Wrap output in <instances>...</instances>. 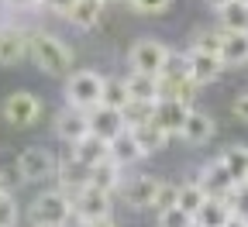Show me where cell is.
Listing matches in <instances>:
<instances>
[{
	"label": "cell",
	"instance_id": "obj_1",
	"mask_svg": "<svg viewBox=\"0 0 248 227\" xmlns=\"http://www.w3.org/2000/svg\"><path fill=\"white\" fill-rule=\"evenodd\" d=\"M31 59L45 76H69L73 69V48L52 31H35L31 35Z\"/></svg>",
	"mask_w": 248,
	"mask_h": 227
},
{
	"label": "cell",
	"instance_id": "obj_2",
	"mask_svg": "<svg viewBox=\"0 0 248 227\" xmlns=\"http://www.w3.org/2000/svg\"><path fill=\"white\" fill-rule=\"evenodd\" d=\"M197 83L190 76V69H186V55H172L166 62V69L159 73V96H166V100H186L193 104L197 100Z\"/></svg>",
	"mask_w": 248,
	"mask_h": 227
},
{
	"label": "cell",
	"instance_id": "obj_3",
	"mask_svg": "<svg viewBox=\"0 0 248 227\" xmlns=\"http://www.w3.org/2000/svg\"><path fill=\"white\" fill-rule=\"evenodd\" d=\"M104 86H107V76L93 73V69H79L66 83V104L79 107V110H93L97 104H104Z\"/></svg>",
	"mask_w": 248,
	"mask_h": 227
},
{
	"label": "cell",
	"instance_id": "obj_4",
	"mask_svg": "<svg viewBox=\"0 0 248 227\" xmlns=\"http://www.w3.org/2000/svg\"><path fill=\"white\" fill-rule=\"evenodd\" d=\"M172 59V48L159 38H138L128 52V62L135 73H148V76H159L166 69V62Z\"/></svg>",
	"mask_w": 248,
	"mask_h": 227
},
{
	"label": "cell",
	"instance_id": "obj_5",
	"mask_svg": "<svg viewBox=\"0 0 248 227\" xmlns=\"http://www.w3.org/2000/svg\"><path fill=\"white\" fill-rule=\"evenodd\" d=\"M31 220L35 224H52V227H66L73 220V200L62 189H48L31 203Z\"/></svg>",
	"mask_w": 248,
	"mask_h": 227
},
{
	"label": "cell",
	"instance_id": "obj_6",
	"mask_svg": "<svg viewBox=\"0 0 248 227\" xmlns=\"http://www.w3.org/2000/svg\"><path fill=\"white\" fill-rule=\"evenodd\" d=\"M73 217L86 220V224H97L104 217H110V193L97 189L93 182H86L76 197H73Z\"/></svg>",
	"mask_w": 248,
	"mask_h": 227
},
{
	"label": "cell",
	"instance_id": "obj_7",
	"mask_svg": "<svg viewBox=\"0 0 248 227\" xmlns=\"http://www.w3.org/2000/svg\"><path fill=\"white\" fill-rule=\"evenodd\" d=\"M55 155L45 151V148H24L17 155V176L21 182H42V179H52L55 176Z\"/></svg>",
	"mask_w": 248,
	"mask_h": 227
},
{
	"label": "cell",
	"instance_id": "obj_8",
	"mask_svg": "<svg viewBox=\"0 0 248 227\" xmlns=\"http://www.w3.org/2000/svg\"><path fill=\"white\" fill-rule=\"evenodd\" d=\"M38 117H42V104H38L35 93L17 90V93H11L7 100H4V121L11 127H31Z\"/></svg>",
	"mask_w": 248,
	"mask_h": 227
},
{
	"label": "cell",
	"instance_id": "obj_9",
	"mask_svg": "<svg viewBox=\"0 0 248 227\" xmlns=\"http://www.w3.org/2000/svg\"><path fill=\"white\" fill-rule=\"evenodd\" d=\"M186 69H190L197 86H210V83L221 79L224 62H221V55H214V52H207L200 45H190V52H186Z\"/></svg>",
	"mask_w": 248,
	"mask_h": 227
},
{
	"label": "cell",
	"instance_id": "obj_10",
	"mask_svg": "<svg viewBox=\"0 0 248 227\" xmlns=\"http://www.w3.org/2000/svg\"><path fill=\"white\" fill-rule=\"evenodd\" d=\"M159 186H162L159 176H135V179H128L121 186V197H124V203H128L131 210H152Z\"/></svg>",
	"mask_w": 248,
	"mask_h": 227
},
{
	"label": "cell",
	"instance_id": "obj_11",
	"mask_svg": "<svg viewBox=\"0 0 248 227\" xmlns=\"http://www.w3.org/2000/svg\"><path fill=\"white\" fill-rule=\"evenodd\" d=\"M197 179L203 182L207 197H231V189L238 186V182H234V176L228 172V166L221 162V155H217V158H210L207 166L200 169V176H197Z\"/></svg>",
	"mask_w": 248,
	"mask_h": 227
},
{
	"label": "cell",
	"instance_id": "obj_12",
	"mask_svg": "<svg viewBox=\"0 0 248 227\" xmlns=\"http://www.w3.org/2000/svg\"><path fill=\"white\" fill-rule=\"evenodd\" d=\"M190 107H193V104H186V100H166V96H159V100H155V107H152V121H155V124H162L169 135L179 138V131H183V124H186V114H190Z\"/></svg>",
	"mask_w": 248,
	"mask_h": 227
},
{
	"label": "cell",
	"instance_id": "obj_13",
	"mask_svg": "<svg viewBox=\"0 0 248 227\" xmlns=\"http://www.w3.org/2000/svg\"><path fill=\"white\" fill-rule=\"evenodd\" d=\"M214 131H217V121H214V114L190 107V114H186V124H183L179 138H183L186 145H193V148H197V145H207V141L214 138Z\"/></svg>",
	"mask_w": 248,
	"mask_h": 227
},
{
	"label": "cell",
	"instance_id": "obj_14",
	"mask_svg": "<svg viewBox=\"0 0 248 227\" xmlns=\"http://www.w3.org/2000/svg\"><path fill=\"white\" fill-rule=\"evenodd\" d=\"M86 114H90V131L100 135L104 141H110L117 131H124V127H128V121H124V110L107 107V104H97V107L86 110Z\"/></svg>",
	"mask_w": 248,
	"mask_h": 227
},
{
	"label": "cell",
	"instance_id": "obj_15",
	"mask_svg": "<svg viewBox=\"0 0 248 227\" xmlns=\"http://www.w3.org/2000/svg\"><path fill=\"white\" fill-rule=\"evenodd\" d=\"M55 135H59L62 141L76 145L83 135H90V114L66 104V110H59V117H55Z\"/></svg>",
	"mask_w": 248,
	"mask_h": 227
},
{
	"label": "cell",
	"instance_id": "obj_16",
	"mask_svg": "<svg viewBox=\"0 0 248 227\" xmlns=\"http://www.w3.org/2000/svg\"><path fill=\"white\" fill-rule=\"evenodd\" d=\"M31 52V35L21 28H0V66H17Z\"/></svg>",
	"mask_w": 248,
	"mask_h": 227
},
{
	"label": "cell",
	"instance_id": "obj_17",
	"mask_svg": "<svg viewBox=\"0 0 248 227\" xmlns=\"http://www.w3.org/2000/svg\"><path fill=\"white\" fill-rule=\"evenodd\" d=\"M107 155L117 162V166H124V169L145 158V151H141V145H138V138H135V131H131V127L117 131V135L107 141Z\"/></svg>",
	"mask_w": 248,
	"mask_h": 227
},
{
	"label": "cell",
	"instance_id": "obj_18",
	"mask_svg": "<svg viewBox=\"0 0 248 227\" xmlns=\"http://www.w3.org/2000/svg\"><path fill=\"white\" fill-rule=\"evenodd\" d=\"M221 62H224V69L248 66V31L221 28Z\"/></svg>",
	"mask_w": 248,
	"mask_h": 227
},
{
	"label": "cell",
	"instance_id": "obj_19",
	"mask_svg": "<svg viewBox=\"0 0 248 227\" xmlns=\"http://www.w3.org/2000/svg\"><path fill=\"white\" fill-rule=\"evenodd\" d=\"M124 86H128V100L131 104H148L155 107L159 100V76H148V73H128L124 76Z\"/></svg>",
	"mask_w": 248,
	"mask_h": 227
},
{
	"label": "cell",
	"instance_id": "obj_20",
	"mask_svg": "<svg viewBox=\"0 0 248 227\" xmlns=\"http://www.w3.org/2000/svg\"><path fill=\"white\" fill-rule=\"evenodd\" d=\"M104 11H107V0H73L69 11H66V17L79 31H90V28H97L104 21Z\"/></svg>",
	"mask_w": 248,
	"mask_h": 227
},
{
	"label": "cell",
	"instance_id": "obj_21",
	"mask_svg": "<svg viewBox=\"0 0 248 227\" xmlns=\"http://www.w3.org/2000/svg\"><path fill=\"white\" fill-rule=\"evenodd\" d=\"M55 176H59V189L66 193L69 200H73L76 193L90 182V169H86V166H79L73 155H69L66 162H59V166H55Z\"/></svg>",
	"mask_w": 248,
	"mask_h": 227
},
{
	"label": "cell",
	"instance_id": "obj_22",
	"mask_svg": "<svg viewBox=\"0 0 248 227\" xmlns=\"http://www.w3.org/2000/svg\"><path fill=\"white\" fill-rule=\"evenodd\" d=\"M90 182L114 197V193H121V186H124V166H117V162L107 155L104 162H97V166L90 169Z\"/></svg>",
	"mask_w": 248,
	"mask_h": 227
},
{
	"label": "cell",
	"instance_id": "obj_23",
	"mask_svg": "<svg viewBox=\"0 0 248 227\" xmlns=\"http://www.w3.org/2000/svg\"><path fill=\"white\" fill-rule=\"evenodd\" d=\"M131 131H135V138H138V145H141V151L145 155H155V151H162L166 145H169V131L162 124H155L152 117H145L141 124H131Z\"/></svg>",
	"mask_w": 248,
	"mask_h": 227
},
{
	"label": "cell",
	"instance_id": "obj_24",
	"mask_svg": "<svg viewBox=\"0 0 248 227\" xmlns=\"http://www.w3.org/2000/svg\"><path fill=\"white\" fill-rule=\"evenodd\" d=\"M69 148H73L69 155L79 162V166H86V169H93L97 162H104V158H107V141H104L100 135H93V131H90V135H83V138H79L76 145H69Z\"/></svg>",
	"mask_w": 248,
	"mask_h": 227
},
{
	"label": "cell",
	"instance_id": "obj_25",
	"mask_svg": "<svg viewBox=\"0 0 248 227\" xmlns=\"http://www.w3.org/2000/svg\"><path fill=\"white\" fill-rule=\"evenodd\" d=\"M231 213H234V210H231L228 197H207V200H203V207L193 213V220H197V224H203V227H224Z\"/></svg>",
	"mask_w": 248,
	"mask_h": 227
},
{
	"label": "cell",
	"instance_id": "obj_26",
	"mask_svg": "<svg viewBox=\"0 0 248 227\" xmlns=\"http://www.w3.org/2000/svg\"><path fill=\"white\" fill-rule=\"evenodd\" d=\"M214 14L221 21V28H228V31H248V4L245 0H228V4L217 7Z\"/></svg>",
	"mask_w": 248,
	"mask_h": 227
},
{
	"label": "cell",
	"instance_id": "obj_27",
	"mask_svg": "<svg viewBox=\"0 0 248 227\" xmlns=\"http://www.w3.org/2000/svg\"><path fill=\"white\" fill-rule=\"evenodd\" d=\"M203 200H207V189H203V182H200V179H186V182H179L176 207H183L186 213H197V210L203 207Z\"/></svg>",
	"mask_w": 248,
	"mask_h": 227
},
{
	"label": "cell",
	"instance_id": "obj_28",
	"mask_svg": "<svg viewBox=\"0 0 248 227\" xmlns=\"http://www.w3.org/2000/svg\"><path fill=\"white\" fill-rule=\"evenodd\" d=\"M221 162L228 166V172L234 176V182L248 179V145H228L221 151Z\"/></svg>",
	"mask_w": 248,
	"mask_h": 227
},
{
	"label": "cell",
	"instance_id": "obj_29",
	"mask_svg": "<svg viewBox=\"0 0 248 227\" xmlns=\"http://www.w3.org/2000/svg\"><path fill=\"white\" fill-rule=\"evenodd\" d=\"M104 104H107V107H117V110H124V107L131 104L124 79H107V86H104Z\"/></svg>",
	"mask_w": 248,
	"mask_h": 227
},
{
	"label": "cell",
	"instance_id": "obj_30",
	"mask_svg": "<svg viewBox=\"0 0 248 227\" xmlns=\"http://www.w3.org/2000/svg\"><path fill=\"white\" fill-rule=\"evenodd\" d=\"M155 217H159V227H190L193 224V213H186L183 207H166Z\"/></svg>",
	"mask_w": 248,
	"mask_h": 227
},
{
	"label": "cell",
	"instance_id": "obj_31",
	"mask_svg": "<svg viewBox=\"0 0 248 227\" xmlns=\"http://www.w3.org/2000/svg\"><path fill=\"white\" fill-rule=\"evenodd\" d=\"M176 197H179V182H169V179H162L159 193H155V203H152V210L159 213V210H166V207H176Z\"/></svg>",
	"mask_w": 248,
	"mask_h": 227
},
{
	"label": "cell",
	"instance_id": "obj_32",
	"mask_svg": "<svg viewBox=\"0 0 248 227\" xmlns=\"http://www.w3.org/2000/svg\"><path fill=\"white\" fill-rule=\"evenodd\" d=\"M17 203L7 189H0V227H17Z\"/></svg>",
	"mask_w": 248,
	"mask_h": 227
},
{
	"label": "cell",
	"instance_id": "obj_33",
	"mask_svg": "<svg viewBox=\"0 0 248 227\" xmlns=\"http://www.w3.org/2000/svg\"><path fill=\"white\" fill-rule=\"evenodd\" d=\"M228 203H231V210H234L238 217H245V220H248V179H241V182L231 189Z\"/></svg>",
	"mask_w": 248,
	"mask_h": 227
},
{
	"label": "cell",
	"instance_id": "obj_34",
	"mask_svg": "<svg viewBox=\"0 0 248 227\" xmlns=\"http://www.w3.org/2000/svg\"><path fill=\"white\" fill-rule=\"evenodd\" d=\"M124 4L138 14H162V11H169L172 0H124Z\"/></svg>",
	"mask_w": 248,
	"mask_h": 227
},
{
	"label": "cell",
	"instance_id": "obj_35",
	"mask_svg": "<svg viewBox=\"0 0 248 227\" xmlns=\"http://www.w3.org/2000/svg\"><path fill=\"white\" fill-rule=\"evenodd\" d=\"M231 114H234V121L248 124V90H245V93H238L234 100H231Z\"/></svg>",
	"mask_w": 248,
	"mask_h": 227
},
{
	"label": "cell",
	"instance_id": "obj_36",
	"mask_svg": "<svg viewBox=\"0 0 248 227\" xmlns=\"http://www.w3.org/2000/svg\"><path fill=\"white\" fill-rule=\"evenodd\" d=\"M69 4H73V0H42V7H45V11H52V14H66V11H69Z\"/></svg>",
	"mask_w": 248,
	"mask_h": 227
},
{
	"label": "cell",
	"instance_id": "obj_37",
	"mask_svg": "<svg viewBox=\"0 0 248 227\" xmlns=\"http://www.w3.org/2000/svg\"><path fill=\"white\" fill-rule=\"evenodd\" d=\"M7 7H17V11H28V7H38L42 0H4Z\"/></svg>",
	"mask_w": 248,
	"mask_h": 227
},
{
	"label": "cell",
	"instance_id": "obj_38",
	"mask_svg": "<svg viewBox=\"0 0 248 227\" xmlns=\"http://www.w3.org/2000/svg\"><path fill=\"white\" fill-rule=\"evenodd\" d=\"M224 227H248V220H245V217H238V213H231Z\"/></svg>",
	"mask_w": 248,
	"mask_h": 227
},
{
	"label": "cell",
	"instance_id": "obj_39",
	"mask_svg": "<svg viewBox=\"0 0 248 227\" xmlns=\"http://www.w3.org/2000/svg\"><path fill=\"white\" fill-rule=\"evenodd\" d=\"M90 227H117V224H114V217H104V220H97V224H90Z\"/></svg>",
	"mask_w": 248,
	"mask_h": 227
},
{
	"label": "cell",
	"instance_id": "obj_40",
	"mask_svg": "<svg viewBox=\"0 0 248 227\" xmlns=\"http://www.w3.org/2000/svg\"><path fill=\"white\" fill-rule=\"evenodd\" d=\"M224 4H228V0H207V7H214V11H217V7H224Z\"/></svg>",
	"mask_w": 248,
	"mask_h": 227
},
{
	"label": "cell",
	"instance_id": "obj_41",
	"mask_svg": "<svg viewBox=\"0 0 248 227\" xmlns=\"http://www.w3.org/2000/svg\"><path fill=\"white\" fill-rule=\"evenodd\" d=\"M35 227H52V224H35Z\"/></svg>",
	"mask_w": 248,
	"mask_h": 227
},
{
	"label": "cell",
	"instance_id": "obj_42",
	"mask_svg": "<svg viewBox=\"0 0 248 227\" xmlns=\"http://www.w3.org/2000/svg\"><path fill=\"white\" fill-rule=\"evenodd\" d=\"M190 227H203V224H197V220H193V224H190Z\"/></svg>",
	"mask_w": 248,
	"mask_h": 227
},
{
	"label": "cell",
	"instance_id": "obj_43",
	"mask_svg": "<svg viewBox=\"0 0 248 227\" xmlns=\"http://www.w3.org/2000/svg\"><path fill=\"white\" fill-rule=\"evenodd\" d=\"M107 4H117V0H107Z\"/></svg>",
	"mask_w": 248,
	"mask_h": 227
},
{
	"label": "cell",
	"instance_id": "obj_44",
	"mask_svg": "<svg viewBox=\"0 0 248 227\" xmlns=\"http://www.w3.org/2000/svg\"><path fill=\"white\" fill-rule=\"evenodd\" d=\"M245 4H248V0H245Z\"/></svg>",
	"mask_w": 248,
	"mask_h": 227
}]
</instances>
